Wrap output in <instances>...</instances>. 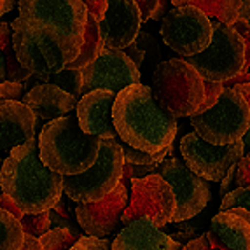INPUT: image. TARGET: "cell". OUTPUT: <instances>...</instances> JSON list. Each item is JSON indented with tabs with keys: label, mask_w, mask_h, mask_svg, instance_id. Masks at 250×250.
<instances>
[{
	"label": "cell",
	"mask_w": 250,
	"mask_h": 250,
	"mask_svg": "<svg viewBox=\"0 0 250 250\" xmlns=\"http://www.w3.org/2000/svg\"><path fill=\"white\" fill-rule=\"evenodd\" d=\"M18 11L11 23L13 34L56 47L68 63L74 62L83 47L88 21L83 0H18Z\"/></svg>",
	"instance_id": "6da1fadb"
},
{
	"label": "cell",
	"mask_w": 250,
	"mask_h": 250,
	"mask_svg": "<svg viewBox=\"0 0 250 250\" xmlns=\"http://www.w3.org/2000/svg\"><path fill=\"white\" fill-rule=\"evenodd\" d=\"M112 121L117 137L131 149L156 154L173 146L177 119L156 104L149 86L133 84L116 95Z\"/></svg>",
	"instance_id": "7a4b0ae2"
},
{
	"label": "cell",
	"mask_w": 250,
	"mask_h": 250,
	"mask_svg": "<svg viewBox=\"0 0 250 250\" xmlns=\"http://www.w3.org/2000/svg\"><path fill=\"white\" fill-rule=\"evenodd\" d=\"M0 186L23 215L49 212L63 194V177L41 161L35 137L9 152L0 168Z\"/></svg>",
	"instance_id": "3957f363"
},
{
	"label": "cell",
	"mask_w": 250,
	"mask_h": 250,
	"mask_svg": "<svg viewBox=\"0 0 250 250\" xmlns=\"http://www.w3.org/2000/svg\"><path fill=\"white\" fill-rule=\"evenodd\" d=\"M102 138L84 133L77 117L63 116L46 123L37 138L41 161L62 177L81 175L98 158Z\"/></svg>",
	"instance_id": "277c9868"
},
{
	"label": "cell",
	"mask_w": 250,
	"mask_h": 250,
	"mask_svg": "<svg viewBox=\"0 0 250 250\" xmlns=\"http://www.w3.org/2000/svg\"><path fill=\"white\" fill-rule=\"evenodd\" d=\"M150 91L165 112L175 119L191 117L203 102L205 81L184 58H171L156 67Z\"/></svg>",
	"instance_id": "5b68a950"
},
{
	"label": "cell",
	"mask_w": 250,
	"mask_h": 250,
	"mask_svg": "<svg viewBox=\"0 0 250 250\" xmlns=\"http://www.w3.org/2000/svg\"><path fill=\"white\" fill-rule=\"evenodd\" d=\"M123 159L121 144L116 140H102L98 158L93 167L81 175L63 177V192L75 203H95L104 200L121 182Z\"/></svg>",
	"instance_id": "8992f818"
},
{
	"label": "cell",
	"mask_w": 250,
	"mask_h": 250,
	"mask_svg": "<svg viewBox=\"0 0 250 250\" xmlns=\"http://www.w3.org/2000/svg\"><path fill=\"white\" fill-rule=\"evenodd\" d=\"M212 42L208 47L194 56L184 58L205 81L224 83L245 70V46L233 26L212 20Z\"/></svg>",
	"instance_id": "52a82bcc"
},
{
	"label": "cell",
	"mask_w": 250,
	"mask_h": 250,
	"mask_svg": "<svg viewBox=\"0 0 250 250\" xmlns=\"http://www.w3.org/2000/svg\"><path fill=\"white\" fill-rule=\"evenodd\" d=\"M194 133L213 146L242 142L249 128L250 108L234 89H222L221 98L212 108L189 117Z\"/></svg>",
	"instance_id": "ba28073f"
},
{
	"label": "cell",
	"mask_w": 250,
	"mask_h": 250,
	"mask_svg": "<svg viewBox=\"0 0 250 250\" xmlns=\"http://www.w3.org/2000/svg\"><path fill=\"white\" fill-rule=\"evenodd\" d=\"M212 20L192 5L171 7L161 18L163 41L184 58L207 49L212 42Z\"/></svg>",
	"instance_id": "9c48e42d"
},
{
	"label": "cell",
	"mask_w": 250,
	"mask_h": 250,
	"mask_svg": "<svg viewBox=\"0 0 250 250\" xmlns=\"http://www.w3.org/2000/svg\"><path fill=\"white\" fill-rule=\"evenodd\" d=\"M158 175L167 180L175 194V213L171 217V222L175 224L194 219L212 198L208 180L194 175L179 158L170 156L163 159L158 167Z\"/></svg>",
	"instance_id": "30bf717a"
},
{
	"label": "cell",
	"mask_w": 250,
	"mask_h": 250,
	"mask_svg": "<svg viewBox=\"0 0 250 250\" xmlns=\"http://www.w3.org/2000/svg\"><path fill=\"white\" fill-rule=\"evenodd\" d=\"M180 154L184 165L194 175L210 182H221L228 170L245 156V149L242 142L229 146H213L210 142H205L203 138L198 137V133L192 131L184 135L180 140Z\"/></svg>",
	"instance_id": "8fae6325"
},
{
	"label": "cell",
	"mask_w": 250,
	"mask_h": 250,
	"mask_svg": "<svg viewBox=\"0 0 250 250\" xmlns=\"http://www.w3.org/2000/svg\"><path fill=\"white\" fill-rule=\"evenodd\" d=\"M173 213L175 194L167 180L158 173L131 180V201L123 212L121 224L128 226L138 217H149L156 228H163L171 222Z\"/></svg>",
	"instance_id": "7c38bea8"
},
{
	"label": "cell",
	"mask_w": 250,
	"mask_h": 250,
	"mask_svg": "<svg viewBox=\"0 0 250 250\" xmlns=\"http://www.w3.org/2000/svg\"><path fill=\"white\" fill-rule=\"evenodd\" d=\"M83 89L81 96L95 89L119 93L128 86L140 83V70L133 62L119 49H107L104 47L98 58L81 68Z\"/></svg>",
	"instance_id": "4fadbf2b"
},
{
	"label": "cell",
	"mask_w": 250,
	"mask_h": 250,
	"mask_svg": "<svg viewBox=\"0 0 250 250\" xmlns=\"http://www.w3.org/2000/svg\"><path fill=\"white\" fill-rule=\"evenodd\" d=\"M142 25V16L133 0H107V11L98 21L104 47L107 49H126L137 35Z\"/></svg>",
	"instance_id": "5bb4252c"
},
{
	"label": "cell",
	"mask_w": 250,
	"mask_h": 250,
	"mask_svg": "<svg viewBox=\"0 0 250 250\" xmlns=\"http://www.w3.org/2000/svg\"><path fill=\"white\" fill-rule=\"evenodd\" d=\"M126 207H128V189L119 182L116 189L104 200L77 205L75 217L84 233L95 238H104L112 233L121 222Z\"/></svg>",
	"instance_id": "9a60e30c"
},
{
	"label": "cell",
	"mask_w": 250,
	"mask_h": 250,
	"mask_svg": "<svg viewBox=\"0 0 250 250\" xmlns=\"http://www.w3.org/2000/svg\"><path fill=\"white\" fill-rule=\"evenodd\" d=\"M116 93L95 89L83 95L75 105V117L84 133L102 140H116L117 133L112 121V107Z\"/></svg>",
	"instance_id": "2e32d148"
},
{
	"label": "cell",
	"mask_w": 250,
	"mask_h": 250,
	"mask_svg": "<svg viewBox=\"0 0 250 250\" xmlns=\"http://www.w3.org/2000/svg\"><path fill=\"white\" fill-rule=\"evenodd\" d=\"M37 119L23 102H0V154H7L35 137Z\"/></svg>",
	"instance_id": "e0dca14e"
},
{
	"label": "cell",
	"mask_w": 250,
	"mask_h": 250,
	"mask_svg": "<svg viewBox=\"0 0 250 250\" xmlns=\"http://www.w3.org/2000/svg\"><path fill=\"white\" fill-rule=\"evenodd\" d=\"M182 247L159 231L149 217H138L119 231L110 250H182Z\"/></svg>",
	"instance_id": "ac0fdd59"
},
{
	"label": "cell",
	"mask_w": 250,
	"mask_h": 250,
	"mask_svg": "<svg viewBox=\"0 0 250 250\" xmlns=\"http://www.w3.org/2000/svg\"><path fill=\"white\" fill-rule=\"evenodd\" d=\"M23 104L34 112L35 119L49 123L68 116L77 105V100L54 84H39L23 95Z\"/></svg>",
	"instance_id": "d6986e66"
},
{
	"label": "cell",
	"mask_w": 250,
	"mask_h": 250,
	"mask_svg": "<svg viewBox=\"0 0 250 250\" xmlns=\"http://www.w3.org/2000/svg\"><path fill=\"white\" fill-rule=\"evenodd\" d=\"M212 231L222 250H250V212L229 208L212 219Z\"/></svg>",
	"instance_id": "ffe728a7"
},
{
	"label": "cell",
	"mask_w": 250,
	"mask_h": 250,
	"mask_svg": "<svg viewBox=\"0 0 250 250\" xmlns=\"http://www.w3.org/2000/svg\"><path fill=\"white\" fill-rule=\"evenodd\" d=\"M171 7L192 5L210 20H217L222 25L233 26L240 18L242 0H170Z\"/></svg>",
	"instance_id": "44dd1931"
},
{
	"label": "cell",
	"mask_w": 250,
	"mask_h": 250,
	"mask_svg": "<svg viewBox=\"0 0 250 250\" xmlns=\"http://www.w3.org/2000/svg\"><path fill=\"white\" fill-rule=\"evenodd\" d=\"M104 49V42H102L100 32H98V21L88 14V21H86V32H84V42L81 47L79 54L74 58V62H70L65 68L70 70H81L86 65H89L91 62H95L98 58V54Z\"/></svg>",
	"instance_id": "7402d4cb"
},
{
	"label": "cell",
	"mask_w": 250,
	"mask_h": 250,
	"mask_svg": "<svg viewBox=\"0 0 250 250\" xmlns=\"http://www.w3.org/2000/svg\"><path fill=\"white\" fill-rule=\"evenodd\" d=\"M25 233L16 217L0 208V250H21Z\"/></svg>",
	"instance_id": "603a6c76"
},
{
	"label": "cell",
	"mask_w": 250,
	"mask_h": 250,
	"mask_svg": "<svg viewBox=\"0 0 250 250\" xmlns=\"http://www.w3.org/2000/svg\"><path fill=\"white\" fill-rule=\"evenodd\" d=\"M83 234L75 228H53L39 238L42 250H68Z\"/></svg>",
	"instance_id": "cb8c5ba5"
},
{
	"label": "cell",
	"mask_w": 250,
	"mask_h": 250,
	"mask_svg": "<svg viewBox=\"0 0 250 250\" xmlns=\"http://www.w3.org/2000/svg\"><path fill=\"white\" fill-rule=\"evenodd\" d=\"M171 147L159 150V152H156V154H147V152H142V150L131 149V147L125 144V146H121V150H123V159H125V163L133 165V167L147 168V170L152 173V171L158 170V167L161 165L163 159L167 158V156L171 152Z\"/></svg>",
	"instance_id": "d4e9b609"
},
{
	"label": "cell",
	"mask_w": 250,
	"mask_h": 250,
	"mask_svg": "<svg viewBox=\"0 0 250 250\" xmlns=\"http://www.w3.org/2000/svg\"><path fill=\"white\" fill-rule=\"evenodd\" d=\"M39 81H44V84H54L60 89L67 91L77 100L81 98V89H83V79H81L79 70H70V68H63L62 72L53 75H41L37 77Z\"/></svg>",
	"instance_id": "484cf974"
},
{
	"label": "cell",
	"mask_w": 250,
	"mask_h": 250,
	"mask_svg": "<svg viewBox=\"0 0 250 250\" xmlns=\"http://www.w3.org/2000/svg\"><path fill=\"white\" fill-rule=\"evenodd\" d=\"M21 229L25 234H30L34 238H41L42 234H46L51 229V217L49 212H41V213H30V215L21 217Z\"/></svg>",
	"instance_id": "4316f807"
},
{
	"label": "cell",
	"mask_w": 250,
	"mask_h": 250,
	"mask_svg": "<svg viewBox=\"0 0 250 250\" xmlns=\"http://www.w3.org/2000/svg\"><path fill=\"white\" fill-rule=\"evenodd\" d=\"M219 208H221V212H226L229 208H245L247 212H250V186L229 191L222 198V203Z\"/></svg>",
	"instance_id": "83f0119b"
},
{
	"label": "cell",
	"mask_w": 250,
	"mask_h": 250,
	"mask_svg": "<svg viewBox=\"0 0 250 250\" xmlns=\"http://www.w3.org/2000/svg\"><path fill=\"white\" fill-rule=\"evenodd\" d=\"M182 250H222L221 242L217 240V236L212 231H207L201 236L194 238L189 243L182 247Z\"/></svg>",
	"instance_id": "f1b7e54d"
},
{
	"label": "cell",
	"mask_w": 250,
	"mask_h": 250,
	"mask_svg": "<svg viewBox=\"0 0 250 250\" xmlns=\"http://www.w3.org/2000/svg\"><path fill=\"white\" fill-rule=\"evenodd\" d=\"M222 89H224V88H222L221 83H212V81H205V96H203V102H201V105H200V108H198L196 114H201V112H205V110L212 108L213 105H215L217 102H219V98H221Z\"/></svg>",
	"instance_id": "f546056e"
},
{
	"label": "cell",
	"mask_w": 250,
	"mask_h": 250,
	"mask_svg": "<svg viewBox=\"0 0 250 250\" xmlns=\"http://www.w3.org/2000/svg\"><path fill=\"white\" fill-rule=\"evenodd\" d=\"M25 95V84L23 83H14V81H4L0 83V102L4 100H16L23 98Z\"/></svg>",
	"instance_id": "4dcf8cb0"
},
{
	"label": "cell",
	"mask_w": 250,
	"mask_h": 250,
	"mask_svg": "<svg viewBox=\"0 0 250 250\" xmlns=\"http://www.w3.org/2000/svg\"><path fill=\"white\" fill-rule=\"evenodd\" d=\"M68 250H110V243L104 238L81 236Z\"/></svg>",
	"instance_id": "1f68e13d"
},
{
	"label": "cell",
	"mask_w": 250,
	"mask_h": 250,
	"mask_svg": "<svg viewBox=\"0 0 250 250\" xmlns=\"http://www.w3.org/2000/svg\"><path fill=\"white\" fill-rule=\"evenodd\" d=\"M234 186H236V188H249L250 186V152H247V154L236 163Z\"/></svg>",
	"instance_id": "d6a6232c"
},
{
	"label": "cell",
	"mask_w": 250,
	"mask_h": 250,
	"mask_svg": "<svg viewBox=\"0 0 250 250\" xmlns=\"http://www.w3.org/2000/svg\"><path fill=\"white\" fill-rule=\"evenodd\" d=\"M233 28L240 34V37H242V41H243V46H245V70L249 72V68H250V25L245 20H238L233 25Z\"/></svg>",
	"instance_id": "836d02e7"
},
{
	"label": "cell",
	"mask_w": 250,
	"mask_h": 250,
	"mask_svg": "<svg viewBox=\"0 0 250 250\" xmlns=\"http://www.w3.org/2000/svg\"><path fill=\"white\" fill-rule=\"evenodd\" d=\"M83 4L88 9V14H91L96 21H100L107 11V0H83Z\"/></svg>",
	"instance_id": "e575fe53"
},
{
	"label": "cell",
	"mask_w": 250,
	"mask_h": 250,
	"mask_svg": "<svg viewBox=\"0 0 250 250\" xmlns=\"http://www.w3.org/2000/svg\"><path fill=\"white\" fill-rule=\"evenodd\" d=\"M137 4L138 11H140V16H142V21L150 20V16L156 13V9L159 5V0H133Z\"/></svg>",
	"instance_id": "d590c367"
},
{
	"label": "cell",
	"mask_w": 250,
	"mask_h": 250,
	"mask_svg": "<svg viewBox=\"0 0 250 250\" xmlns=\"http://www.w3.org/2000/svg\"><path fill=\"white\" fill-rule=\"evenodd\" d=\"M123 53H125L126 56H128V58L133 62L135 67L140 68V65H142V62H144V56H146V53H144V51L140 49V47H138L135 42H131V44H129L126 49H123Z\"/></svg>",
	"instance_id": "8d00e7d4"
},
{
	"label": "cell",
	"mask_w": 250,
	"mask_h": 250,
	"mask_svg": "<svg viewBox=\"0 0 250 250\" xmlns=\"http://www.w3.org/2000/svg\"><path fill=\"white\" fill-rule=\"evenodd\" d=\"M0 208L5 210V212H9L11 215H14L18 219V221H21V217H23V213H21V210L18 208L16 205L13 203V201L9 200L7 196H5L4 192L0 191Z\"/></svg>",
	"instance_id": "74e56055"
},
{
	"label": "cell",
	"mask_w": 250,
	"mask_h": 250,
	"mask_svg": "<svg viewBox=\"0 0 250 250\" xmlns=\"http://www.w3.org/2000/svg\"><path fill=\"white\" fill-rule=\"evenodd\" d=\"M234 175H236V165H233V167L228 170V173L221 179V196L222 198L231 191V186L234 184Z\"/></svg>",
	"instance_id": "f35d334b"
},
{
	"label": "cell",
	"mask_w": 250,
	"mask_h": 250,
	"mask_svg": "<svg viewBox=\"0 0 250 250\" xmlns=\"http://www.w3.org/2000/svg\"><path fill=\"white\" fill-rule=\"evenodd\" d=\"M249 83H250V72H247V74H240V75H236V77H233V79H228L221 84H222V88L224 89H233L234 86L249 84Z\"/></svg>",
	"instance_id": "ab89813d"
},
{
	"label": "cell",
	"mask_w": 250,
	"mask_h": 250,
	"mask_svg": "<svg viewBox=\"0 0 250 250\" xmlns=\"http://www.w3.org/2000/svg\"><path fill=\"white\" fill-rule=\"evenodd\" d=\"M171 9V2L170 0H159V5L156 9V13L150 16V20H156V21H161V18L168 13Z\"/></svg>",
	"instance_id": "60d3db41"
},
{
	"label": "cell",
	"mask_w": 250,
	"mask_h": 250,
	"mask_svg": "<svg viewBox=\"0 0 250 250\" xmlns=\"http://www.w3.org/2000/svg\"><path fill=\"white\" fill-rule=\"evenodd\" d=\"M21 250H42V245L39 242V238L25 234V242H23V249Z\"/></svg>",
	"instance_id": "b9f144b4"
},
{
	"label": "cell",
	"mask_w": 250,
	"mask_h": 250,
	"mask_svg": "<svg viewBox=\"0 0 250 250\" xmlns=\"http://www.w3.org/2000/svg\"><path fill=\"white\" fill-rule=\"evenodd\" d=\"M233 89L238 93V95H242V98L247 102V105H249V108H250V83L249 84H240V86H234Z\"/></svg>",
	"instance_id": "7bdbcfd3"
},
{
	"label": "cell",
	"mask_w": 250,
	"mask_h": 250,
	"mask_svg": "<svg viewBox=\"0 0 250 250\" xmlns=\"http://www.w3.org/2000/svg\"><path fill=\"white\" fill-rule=\"evenodd\" d=\"M250 18V0H242V9H240V18L238 20H249Z\"/></svg>",
	"instance_id": "ee69618b"
},
{
	"label": "cell",
	"mask_w": 250,
	"mask_h": 250,
	"mask_svg": "<svg viewBox=\"0 0 250 250\" xmlns=\"http://www.w3.org/2000/svg\"><path fill=\"white\" fill-rule=\"evenodd\" d=\"M242 144H243L245 152H250V119H249V128H247L245 135L242 137Z\"/></svg>",
	"instance_id": "f6af8a7d"
},
{
	"label": "cell",
	"mask_w": 250,
	"mask_h": 250,
	"mask_svg": "<svg viewBox=\"0 0 250 250\" xmlns=\"http://www.w3.org/2000/svg\"><path fill=\"white\" fill-rule=\"evenodd\" d=\"M4 81H5V56L0 51V83H4Z\"/></svg>",
	"instance_id": "bcb514c9"
},
{
	"label": "cell",
	"mask_w": 250,
	"mask_h": 250,
	"mask_svg": "<svg viewBox=\"0 0 250 250\" xmlns=\"http://www.w3.org/2000/svg\"><path fill=\"white\" fill-rule=\"evenodd\" d=\"M16 2H18V0H5V4H4V14L11 13V11L14 9V5H16Z\"/></svg>",
	"instance_id": "7dc6e473"
},
{
	"label": "cell",
	"mask_w": 250,
	"mask_h": 250,
	"mask_svg": "<svg viewBox=\"0 0 250 250\" xmlns=\"http://www.w3.org/2000/svg\"><path fill=\"white\" fill-rule=\"evenodd\" d=\"M4 4L5 0H0V16H4Z\"/></svg>",
	"instance_id": "c3c4849f"
},
{
	"label": "cell",
	"mask_w": 250,
	"mask_h": 250,
	"mask_svg": "<svg viewBox=\"0 0 250 250\" xmlns=\"http://www.w3.org/2000/svg\"><path fill=\"white\" fill-rule=\"evenodd\" d=\"M2 163H4V159H2V158H0V168H2Z\"/></svg>",
	"instance_id": "681fc988"
},
{
	"label": "cell",
	"mask_w": 250,
	"mask_h": 250,
	"mask_svg": "<svg viewBox=\"0 0 250 250\" xmlns=\"http://www.w3.org/2000/svg\"><path fill=\"white\" fill-rule=\"evenodd\" d=\"M247 23H249V25H250V18H249V20H247Z\"/></svg>",
	"instance_id": "f907efd6"
}]
</instances>
